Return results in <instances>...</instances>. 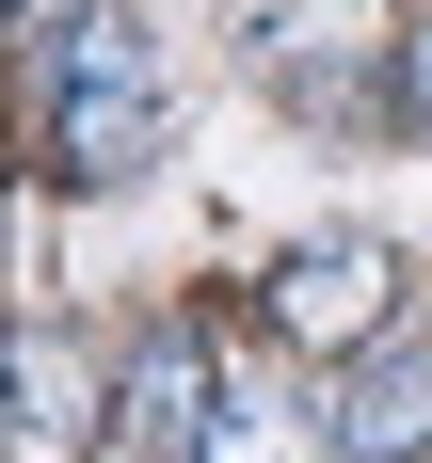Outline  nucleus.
<instances>
[{"label":"nucleus","instance_id":"20e7f679","mask_svg":"<svg viewBox=\"0 0 432 463\" xmlns=\"http://www.w3.org/2000/svg\"><path fill=\"white\" fill-rule=\"evenodd\" d=\"M208 400H225V383H208V352H192V335H144L129 383H112V448H129V463H192Z\"/></svg>","mask_w":432,"mask_h":463},{"label":"nucleus","instance_id":"7ed1b4c3","mask_svg":"<svg viewBox=\"0 0 432 463\" xmlns=\"http://www.w3.org/2000/svg\"><path fill=\"white\" fill-rule=\"evenodd\" d=\"M321 431H336V463H417V448H432V335H369V352H336Z\"/></svg>","mask_w":432,"mask_h":463},{"label":"nucleus","instance_id":"f03ea898","mask_svg":"<svg viewBox=\"0 0 432 463\" xmlns=\"http://www.w3.org/2000/svg\"><path fill=\"white\" fill-rule=\"evenodd\" d=\"M384 304H400V256H384V240H304V256H273V335L288 352H369Z\"/></svg>","mask_w":432,"mask_h":463},{"label":"nucleus","instance_id":"f257e3e1","mask_svg":"<svg viewBox=\"0 0 432 463\" xmlns=\"http://www.w3.org/2000/svg\"><path fill=\"white\" fill-rule=\"evenodd\" d=\"M160 160V48L129 0H81L48 33V176H144Z\"/></svg>","mask_w":432,"mask_h":463},{"label":"nucleus","instance_id":"0eeeda50","mask_svg":"<svg viewBox=\"0 0 432 463\" xmlns=\"http://www.w3.org/2000/svg\"><path fill=\"white\" fill-rule=\"evenodd\" d=\"M400 128H432V33H400Z\"/></svg>","mask_w":432,"mask_h":463},{"label":"nucleus","instance_id":"39448f33","mask_svg":"<svg viewBox=\"0 0 432 463\" xmlns=\"http://www.w3.org/2000/svg\"><path fill=\"white\" fill-rule=\"evenodd\" d=\"M81 416H112V400L81 383V352H64L48 320H16V463H64V448H81Z\"/></svg>","mask_w":432,"mask_h":463},{"label":"nucleus","instance_id":"6e6552de","mask_svg":"<svg viewBox=\"0 0 432 463\" xmlns=\"http://www.w3.org/2000/svg\"><path fill=\"white\" fill-rule=\"evenodd\" d=\"M0 16H16V33H64V16H81V0H0Z\"/></svg>","mask_w":432,"mask_h":463},{"label":"nucleus","instance_id":"423d86ee","mask_svg":"<svg viewBox=\"0 0 432 463\" xmlns=\"http://www.w3.org/2000/svg\"><path fill=\"white\" fill-rule=\"evenodd\" d=\"M192 463H336V431L304 416V400H273V383H225L208 431H192Z\"/></svg>","mask_w":432,"mask_h":463}]
</instances>
